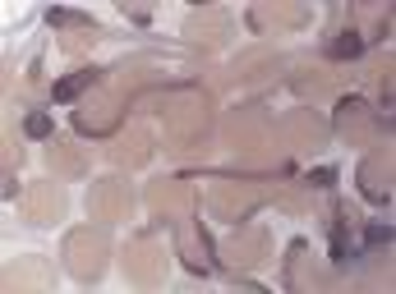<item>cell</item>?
Here are the masks:
<instances>
[{
  "label": "cell",
  "mask_w": 396,
  "mask_h": 294,
  "mask_svg": "<svg viewBox=\"0 0 396 294\" xmlns=\"http://www.w3.org/2000/svg\"><path fill=\"white\" fill-rule=\"evenodd\" d=\"M97 70H79V74H70V78H65V83H55V102H74V97H79L83 92V87H92V83H97Z\"/></svg>",
  "instance_id": "cell-1"
},
{
  "label": "cell",
  "mask_w": 396,
  "mask_h": 294,
  "mask_svg": "<svg viewBox=\"0 0 396 294\" xmlns=\"http://www.w3.org/2000/svg\"><path fill=\"white\" fill-rule=\"evenodd\" d=\"M360 51H364L360 33H341V37H336V42H332V55H336V60H355V55H360Z\"/></svg>",
  "instance_id": "cell-2"
},
{
  "label": "cell",
  "mask_w": 396,
  "mask_h": 294,
  "mask_svg": "<svg viewBox=\"0 0 396 294\" xmlns=\"http://www.w3.org/2000/svg\"><path fill=\"white\" fill-rule=\"evenodd\" d=\"M23 134H28V138H46V134H51V115H46V111H33V115L23 120Z\"/></svg>",
  "instance_id": "cell-3"
},
{
  "label": "cell",
  "mask_w": 396,
  "mask_h": 294,
  "mask_svg": "<svg viewBox=\"0 0 396 294\" xmlns=\"http://www.w3.org/2000/svg\"><path fill=\"white\" fill-rule=\"evenodd\" d=\"M392 244V225H369L364 230V249H387Z\"/></svg>",
  "instance_id": "cell-4"
},
{
  "label": "cell",
  "mask_w": 396,
  "mask_h": 294,
  "mask_svg": "<svg viewBox=\"0 0 396 294\" xmlns=\"http://www.w3.org/2000/svg\"><path fill=\"white\" fill-rule=\"evenodd\" d=\"M309 184H314V189H332L336 170H332V165H318V170H309Z\"/></svg>",
  "instance_id": "cell-5"
}]
</instances>
